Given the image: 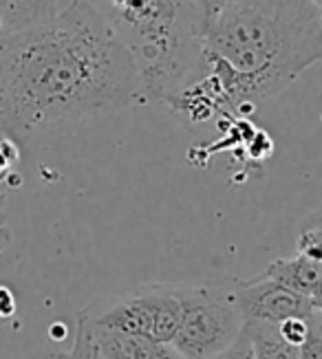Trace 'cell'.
Segmentation results:
<instances>
[{"label":"cell","mask_w":322,"mask_h":359,"mask_svg":"<svg viewBox=\"0 0 322 359\" xmlns=\"http://www.w3.org/2000/svg\"><path fill=\"white\" fill-rule=\"evenodd\" d=\"M144 104L130 53L86 0L0 38V139Z\"/></svg>","instance_id":"6da1fadb"},{"label":"cell","mask_w":322,"mask_h":359,"mask_svg":"<svg viewBox=\"0 0 322 359\" xmlns=\"http://www.w3.org/2000/svg\"><path fill=\"white\" fill-rule=\"evenodd\" d=\"M322 57V0H236L203 29L201 69L170 106L194 121L258 106Z\"/></svg>","instance_id":"7a4b0ae2"},{"label":"cell","mask_w":322,"mask_h":359,"mask_svg":"<svg viewBox=\"0 0 322 359\" xmlns=\"http://www.w3.org/2000/svg\"><path fill=\"white\" fill-rule=\"evenodd\" d=\"M111 22L140 75L146 104H170L201 69L203 18L194 0H86Z\"/></svg>","instance_id":"3957f363"},{"label":"cell","mask_w":322,"mask_h":359,"mask_svg":"<svg viewBox=\"0 0 322 359\" xmlns=\"http://www.w3.org/2000/svg\"><path fill=\"white\" fill-rule=\"evenodd\" d=\"M245 331L239 278L212 285H183V320L170 346L181 359H214Z\"/></svg>","instance_id":"277c9868"},{"label":"cell","mask_w":322,"mask_h":359,"mask_svg":"<svg viewBox=\"0 0 322 359\" xmlns=\"http://www.w3.org/2000/svg\"><path fill=\"white\" fill-rule=\"evenodd\" d=\"M80 313L102 329L170 344L183 320V285H142L90 302Z\"/></svg>","instance_id":"5b68a950"},{"label":"cell","mask_w":322,"mask_h":359,"mask_svg":"<svg viewBox=\"0 0 322 359\" xmlns=\"http://www.w3.org/2000/svg\"><path fill=\"white\" fill-rule=\"evenodd\" d=\"M239 306L245 324H281L289 318L309 320L322 311V304L285 289L265 276H258L254 280H239Z\"/></svg>","instance_id":"8992f818"},{"label":"cell","mask_w":322,"mask_h":359,"mask_svg":"<svg viewBox=\"0 0 322 359\" xmlns=\"http://www.w3.org/2000/svg\"><path fill=\"white\" fill-rule=\"evenodd\" d=\"M88 326L102 359H181L170 344H159V341L142 335L102 329V326H95L90 322Z\"/></svg>","instance_id":"52a82bcc"},{"label":"cell","mask_w":322,"mask_h":359,"mask_svg":"<svg viewBox=\"0 0 322 359\" xmlns=\"http://www.w3.org/2000/svg\"><path fill=\"white\" fill-rule=\"evenodd\" d=\"M260 276H265L274 280V283L283 285L285 289L322 304V260L318 258H309L302 254L281 258L271 262Z\"/></svg>","instance_id":"ba28073f"},{"label":"cell","mask_w":322,"mask_h":359,"mask_svg":"<svg viewBox=\"0 0 322 359\" xmlns=\"http://www.w3.org/2000/svg\"><path fill=\"white\" fill-rule=\"evenodd\" d=\"M58 0H0V38L49 20Z\"/></svg>","instance_id":"9c48e42d"},{"label":"cell","mask_w":322,"mask_h":359,"mask_svg":"<svg viewBox=\"0 0 322 359\" xmlns=\"http://www.w3.org/2000/svg\"><path fill=\"white\" fill-rule=\"evenodd\" d=\"M245 335L252 344L254 359H300V348L283 341L276 324L250 322L245 324Z\"/></svg>","instance_id":"30bf717a"},{"label":"cell","mask_w":322,"mask_h":359,"mask_svg":"<svg viewBox=\"0 0 322 359\" xmlns=\"http://www.w3.org/2000/svg\"><path fill=\"white\" fill-rule=\"evenodd\" d=\"M51 359H102L100 353H98V348H95L93 335H90L88 320L82 313L78 316V331H75V344L67 353L51 355Z\"/></svg>","instance_id":"8fae6325"},{"label":"cell","mask_w":322,"mask_h":359,"mask_svg":"<svg viewBox=\"0 0 322 359\" xmlns=\"http://www.w3.org/2000/svg\"><path fill=\"white\" fill-rule=\"evenodd\" d=\"M296 245H298V254L322 260V225H320V214H314L311 218H307L304 225L300 227Z\"/></svg>","instance_id":"7c38bea8"},{"label":"cell","mask_w":322,"mask_h":359,"mask_svg":"<svg viewBox=\"0 0 322 359\" xmlns=\"http://www.w3.org/2000/svg\"><path fill=\"white\" fill-rule=\"evenodd\" d=\"M320 313H322V311H320ZM311 318L309 320H304V318H289V320H285L281 324H276V331H279V335H281L283 341H287V344L300 348L302 341L307 339V335H309Z\"/></svg>","instance_id":"4fadbf2b"},{"label":"cell","mask_w":322,"mask_h":359,"mask_svg":"<svg viewBox=\"0 0 322 359\" xmlns=\"http://www.w3.org/2000/svg\"><path fill=\"white\" fill-rule=\"evenodd\" d=\"M300 359H322V313L311 318L309 335L300 346Z\"/></svg>","instance_id":"5bb4252c"},{"label":"cell","mask_w":322,"mask_h":359,"mask_svg":"<svg viewBox=\"0 0 322 359\" xmlns=\"http://www.w3.org/2000/svg\"><path fill=\"white\" fill-rule=\"evenodd\" d=\"M236 0H194V5L201 11V18H203V29L206 25H210L221 11H225L229 5H234Z\"/></svg>","instance_id":"9a60e30c"},{"label":"cell","mask_w":322,"mask_h":359,"mask_svg":"<svg viewBox=\"0 0 322 359\" xmlns=\"http://www.w3.org/2000/svg\"><path fill=\"white\" fill-rule=\"evenodd\" d=\"M214 359H254V351H252V344H250L248 335H245V331L232 346L223 351L221 355H217Z\"/></svg>","instance_id":"2e32d148"},{"label":"cell","mask_w":322,"mask_h":359,"mask_svg":"<svg viewBox=\"0 0 322 359\" xmlns=\"http://www.w3.org/2000/svg\"><path fill=\"white\" fill-rule=\"evenodd\" d=\"M13 313H16V298L11 289L0 287V318H11Z\"/></svg>","instance_id":"e0dca14e"},{"label":"cell","mask_w":322,"mask_h":359,"mask_svg":"<svg viewBox=\"0 0 322 359\" xmlns=\"http://www.w3.org/2000/svg\"><path fill=\"white\" fill-rule=\"evenodd\" d=\"M44 359H51V357H44Z\"/></svg>","instance_id":"ac0fdd59"}]
</instances>
